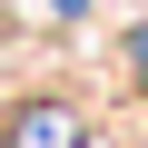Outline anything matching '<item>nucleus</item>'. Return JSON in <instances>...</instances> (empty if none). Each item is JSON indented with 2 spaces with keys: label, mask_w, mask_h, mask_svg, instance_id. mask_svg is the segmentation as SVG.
Segmentation results:
<instances>
[{
  "label": "nucleus",
  "mask_w": 148,
  "mask_h": 148,
  "mask_svg": "<svg viewBox=\"0 0 148 148\" xmlns=\"http://www.w3.org/2000/svg\"><path fill=\"white\" fill-rule=\"evenodd\" d=\"M10 148H89V128H79V109H59V99H30V109L10 119Z\"/></svg>",
  "instance_id": "f257e3e1"
}]
</instances>
